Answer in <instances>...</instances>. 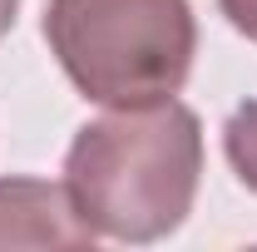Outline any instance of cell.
<instances>
[{
    "label": "cell",
    "instance_id": "5b68a950",
    "mask_svg": "<svg viewBox=\"0 0 257 252\" xmlns=\"http://www.w3.org/2000/svg\"><path fill=\"white\" fill-rule=\"evenodd\" d=\"M223 15L232 20V30H242L257 45V0H223Z\"/></svg>",
    "mask_w": 257,
    "mask_h": 252
},
{
    "label": "cell",
    "instance_id": "277c9868",
    "mask_svg": "<svg viewBox=\"0 0 257 252\" xmlns=\"http://www.w3.org/2000/svg\"><path fill=\"white\" fill-rule=\"evenodd\" d=\"M223 149H227V163L237 168V178L257 193V99L242 104L223 129Z\"/></svg>",
    "mask_w": 257,
    "mask_h": 252
},
{
    "label": "cell",
    "instance_id": "8992f818",
    "mask_svg": "<svg viewBox=\"0 0 257 252\" xmlns=\"http://www.w3.org/2000/svg\"><path fill=\"white\" fill-rule=\"evenodd\" d=\"M15 5H20V0H0V35L15 25Z\"/></svg>",
    "mask_w": 257,
    "mask_h": 252
},
{
    "label": "cell",
    "instance_id": "7a4b0ae2",
    "mask_svg": "<svg viewBox=\"0 0 257 252\" xmlns=\"http://www.w3.org/2000/svg\"><path fill=\"white\" fill-rule=\"evenodd\" d=\"M45 35L69 84L109 109L173 99L198 45L188 0H50Z\"/></svg>",
    "mask_w": 257,
    "mask_h": 252
},
{
    "label": "cell",
    "instance_id": "6da1fadb",
    "mask_svg": "<svg viewBox=\"0 0 257 252\" xmlns=\"http://www.w3.org/2000/svg\"><path fill=\"white\" fill-rule=\"evenodd\" d=\"M203 173V129L178 99L114 109L79 129L64 188L94 237L154 242L188 218Z\"/></svg>",
    "mask_w": 257,
    "mask_h": 252
},
{
    "label": "cell",
    "instance_id": "3957f363",
    "mask_svg": "<svg viewBox=\"0 0 257 252\" xmlns=\"http://www.w3.org/2000/svg\"><path fill=\"white\" fill-rule=\"evenodd\" d=\"M94 227L79 218L64 183L0 178V247H89Z\"/></svg>",
    "mask_w": 257,
    "mask_h": 252
}]
</instances>
